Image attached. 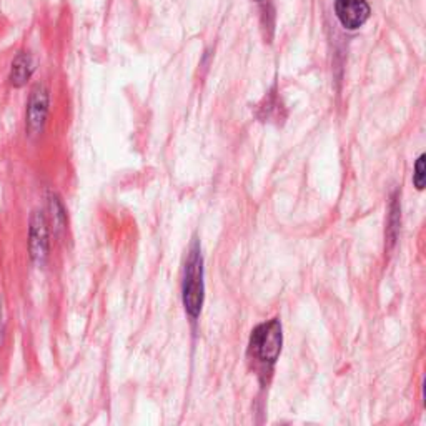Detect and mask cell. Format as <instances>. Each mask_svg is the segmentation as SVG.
<instances>
[{
    "label": "cell",
    "instance_id": "obj_1",
    "mask_svg": "<svg viewBox=\"0 0 426 426\" xmlns=\"http://www.w3.org/2000/svg\"><path fill=\"white\" fill-rule=\"evenodd\" d=\"M205 299V281H204V258L198 242H193L185 265L184 278V305L185 312L192 318H198L202 313Z\"/></svg>",
    "mask_w": 426,
    "mask_h": 426
},
{
    "label": "cell",
    "instance_id": "obj_2",
    "mask_svg": "<svg viewBox=\"0 0 426 426\" xmlns=\"http://www.w3.org/2000/svg\"><path fill=\"white\" fill-rule=\"evenodd\" d=\"M281 345H283V333L278 318L258 325L251 332L250 351L254 358L262 362L263 365H273L280 357Z\"/></svg>",
    "mask_w": 426,
    "mask_h": 426
},
{
    "label": "cell",
    "instance_id": "obj_3",
    "mask_svg": "<svg viewBox=\"0 0 426 426\" xmlns=\"http://www.w3.org/2000/svg\"><path fill=\"white\" fill-rule=\"evenodd\" d=\"M51 237H48V223L42 212H34L28 229V251L37 265H44L48 256Z\"/></svg>",
    "mask_w": 426,
    "mask_h": 426
},
{
    "label": "cell",
    "instance_id": "obj_4",
    "mask_svg": "<svg viewBox=\"0 0 426 426\" xmlns=\"http://www.w3.org/2000/svg\"><path fill=\"white\" fill-rule=\"evenodd\" d=\"M48 114V92L44 85H37L32 90L27 107V132L32 136L42 132L45 118Z\"/></svg>",
    "mask_w": 426,
    "mask_h": 426
},
{
    "label": "cell",
    "instance_id": "obj_5",
    "mask_svg": "<svg viewBox=\"0 0 426 426\" xmlns=\"http://www.w3.org/2000/svg\"><path fill=\"white\" fill-rule=\"evenodd\" d=\"M335 10L341 26L350 30L360 28L370 17V7L366 0H337Z\"/></svg>",
    "mask_w": 426,
    "mask_h": 426
},
{
    "label": "cell",
    "instance_id": "obj_6",
    "mask_svg": "<svg viewBox=\"0 0 426 426\" xmlns=\"http://www.w3.org/2000/svg\"><path fill=\"white\" fill-rule=\"evenodd\" d=\"M35 70L34 57L30 53H19L10 67V84L14 87H22L27 84Z\"/></svg>",
    "mask_w": 426,
    "mask_h": 426
},
{
    "label": "cell",
    "instance_id": "obj_7",
    "mask_svg": "<svg viewBox=\"0 0 426 426\" xmlns=\"http://www.w3.org/2000/svg\"><path fill=\"white\" fill-rule=\"evenodd\" d=\"M48 204H51V212H52V218H53V225H55V230H62L65 227L64 206H62L59 198H57L55 195L51 197Z\"/></svg>",
    "mask_w": 426,
    "mask_h": 426
},
{
    "label": "cell",
    "instance_id": "obj_8",
    "mask_svg": "<svg viewBox=\"0 0 426 426\" xmlns=\"http://www.w3.org/2000/svg\"><path fill=\"white\" fill-rule=\"evenodd\" d=\"M413 181L418 190H423L426 184V170H425V155H420L415 165V175H413Z\"/></svg>",
    "mask_w": 426,
    "mask_h": 426
}]
</instances>
